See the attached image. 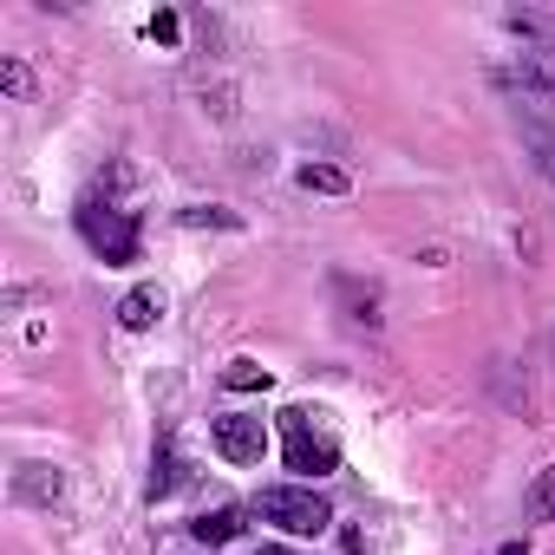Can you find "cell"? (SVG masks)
Listing matches in <instances>:
<instances>
[{"label":"cell","instance_id":"6da1fadb","mask_svg":"<svg viewBox=\"0 0 555 555\" xmlns=\"http://www.w3.org/2000/svg\"><path fill=\"white\" fill-rule=\"evenodd\" d=\"M274 425H282L288 470H301V477H327V470L340 464V438L321 425V412H308V405H288V412H274Z\"/></svg>","mask_w":555,"mask_h":555},{"label":"cell","instance_id":"7a4b0ae2","mask_svg":"<svg viewBox=\"0 0 555 555\" xmlns=\"http://www.w3.org/2000/svg\"><path fill=\"white\" fill-rule=\"evenodd\" d=\"M255 516L274 522V529H288V535H321V529L334 522V509H327L314 490H301V483H274V490H261V496H255Z\"/></svg>","mask_w":555,"mask_h":555},{"label":"cell","instance_id":"3957f363","mask_svg":"<svg viewBox=\"0 0 555 555\" xmlns=\"http://www.w3.org/2000/svg\"><path fill=\"white\" fill-rule=\"evenodd\" d=\"M79 229H86V242H92L105 261H138V222H131L125 209L86 196V203H79Z\"/></svg>","mask_w":555,"mask_h":555},{"label":"cell","instance_id":"277c9868","mask_svg":"<svg viewBox=\"0 0 555 555\" xmlns=\"http://www.w3.org/2000/svg\"><path fill=\"white\" fill-rule=\"evenodd\" d=\"M209 438H216V451H222L229 464H261V451H268V425H261L255 412H222V418L209 425Z\"/></svg>","mask_w":555,"mask_h":555},{"label":"cell","instance_id":"5b68a950","mask_svg":"<svg viewBox=\"0 0 555 555\" xmlns=\"http://www.w3.org/2000/svg\"><path fill=\"white\" fill-rule=\"evenodd\" d=\"M190 535H196L203 548H216V542H235V535H242V509H235V503H222V509H203V516L190 522Z\"/></svg>","mask_w":555,"mask_h":555},{"label":"cell","instance_id":"8992f818","mask_svg":"<svg viewBox=\"0 0 555 555\" xmlns=\"http://www.w3.org/2000/svg\"><path fill=\"white\" fill-rule=\"evenodd\" d=\"M157 314H164V295H157V288H131V295L118 301V327H131V334H144Z\"/></svg>","mask_w":555,"mask_h":555},{"label":"cell","instance_id":"52a82bcc","mask_svg":"<svg viewBox=\"0 0 555 555\" xmlns=\"http://www.w3.org/2000/svg\"><path fill=\"white\" fill-rule=\"evenodd\" d=\"M522 516H529V522H555V464L535 470V483L522 490Z\"/></svg>","mask_w":555,"mask_h":555},{"label":"cell","instance_id":"ba28073f","mask_svg":"<svg viewBox=\"0 0 555 555\" xmlns=\"http://www.w3.org/2000/svg\"><path fill=\"white\" fill-rule=\"evenodd\" d=\"M301 183H308V190H321V196H347V170H334V164H308V170H301Z\"/></svg>","mask_w":555,"mask_h":555},{"label":"cell","instance_id":"9c48e42d","mask_svg":"<svg viewBox=\"0 0 555 555\" xmlns=\"http://www.w3.org/2000/svg\"><path fill=\"white\" fill-rule=\"evenodd\" d=\"M222 386H229V392H255V386H268V366H255V360H229Z\"/></svg>","mask_w":555,"mask_h":555},{"label":"cell","instance_id":"30bf717a","mask_svg":"<svg viewBox=\"0 0 555 555\" xmlns=\"http://www.w3.org/2000/svg\"><path fill=\"white\" fill-rule=\"evenodd\" d=\"M0 86H8L14 99H27V66H14V60H8V66H0Z\"/></svg>","mask_w":555,"mask_h":555},{"label":"cell","instance_id":"8fae6325","mask_svg":"<svg viewBox=\"0 0 555 555\" xmlns=\"http://www.w3.org/2000/svg\"><path fill=\"white\" fill-rule=\"evenodd\" d=\"M255 555H295V548H255Z\"/></svg>","mask_w":555,"mask_h":555}]
</instances>
